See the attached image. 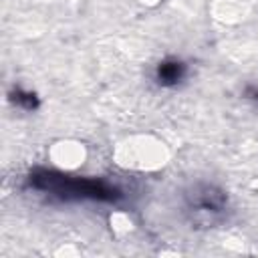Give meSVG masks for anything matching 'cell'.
Listing matches in <instances>:
<instances>
[{
    "label": "cell",
    "mask_w": 258,
    "mask_h": 258,
    "mask_svg": "<svg viewBox=\"0 0 258 258\" xmlns=\"http://www.w3.org/2000/svg\"><path fill=\"white\" fill-rule=\"evenodd\" d=\"M113 159L123 169L131 171H157L169 161V147L163 139L151 133L129 135L115 145Z\"/></svg>",
    "instance_id": "cell-1"
},
{
    "label": "cell",
    "mask_w": 258,
    "mask_h": 258,
    "mask_svg": "<svg viewBox=\"0 0 258 258\" xmlns=\"http://www.w3.org/2000/svg\"><path fill=\"white\" fill-rule=\"evenodd\" d=\"M48 157H50L52 165H56L58 169L73 171V169H77L85 163L87 147L81 141H75V139H60V141L50 145Z\"/></svg>",
    "instance_id": "cell-2"
},
{
    "label": "cell",
    "mask_w": 258,
    "mask_h": 258,
    "mask_svg": "<svg viewBox=\"0 0 258 258\" xmlns=\"http://www.w3.org/2000/svg\"><path fill=\"white\" fill-rule=\"evenodd\" d=\"M187 204H189V208L196 210L198 214H210V216H214V214H218V212L224 208L226 196H224L218 187L204 183V185H196V187L189 189V194H187Z\"/></svg>",
    "instance_id": "cell-3"
},
{
    "label": "cell",
    "mask_w": 258,
    "mask_h": 258,
    "mask_svg": "<svg viewBox=\"0 0 258 258\" xmlns=\"http://www.w3.org/2000/svg\"><path fill=\"white\" fill-rule=\"evenodd\" d=\"M246 12V8H244V2L242 0H218V4H216V8H214V14H216V18H220V20H232V16L236 18V20H240V16Z\"/></svg>",
    "instance_id": "cell-4"
},
{
    "label": "cell",
    "mask_w": 258,
    "mask_h": 258,
    "mask_svg": "<svg viewBox=\"0 0 258 258\" xmlns=\"http://www.w3.org/2000/svg\"><path fill=\"white\" fill-rule=\"evenodd\" d=\"M109 226H111V232L117 236V238H125L133 232L135 224H133V218L129 216V212H113L109 216Z\"/></svg>",
    "instance_id": "cell-5"
},
{
    "label": "cell",
    "mask_w": 258,
    "mask_h": 258,
    "mask_svg": "<svg viewBox=\"0 0 258 258\" xmlns=\"http://www.w3.org/2000/svg\"><path fill=\"white\" fill-rule=\"evenodd\" d=\"M141 4H147V6H155V4H159L161 0H139Z\"/></svg>",
    "instance_id": "cell-6"
},
{
    "label": "cell",
    "mask_w": 258,
    "mask_h": 258,
    "mask_svg": "<svg viewBox=\"0 0 258 258\" xmlns=\"http://www.w3.org/2000/svg\"><path fill=\"white\" fill-rule=\"evenodd\" d=\"M252 185H254V187H256V189H258V179H256V181H254V183H252Z\"/></svg>",
    "instance_id": "cell-7"
}]
</instances>
